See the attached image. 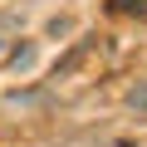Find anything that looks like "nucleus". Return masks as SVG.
<instances>
[{
	"mask_svg": "<svg viewBox=\"0 0 147 147\" xmlns=\"http://www.w3.org/2000/svg\"><path fill=\"white\" fill-rule=\"evenodd\" d=\"M108 15H137V20H147V0H108Z\"/></svg>",
	"mask_w": 147,
	"mask_h": 147,
	"instance_id": "1",
	"label": "nucleus"
},
{
	"mask_svg": "<svg viewBox=\"0 0 147 147\" xmlns=\"http://www.w3.org/2000/svg\"><path fill=\"white\" fill-rule=\"evenodd\" d=\"M127 108H137V113H147V79L127 88Z\"/></svg>",
	"mask_w": 147,
	"mask_h": 147,
	"instance_id": "2",
	"label": "nucleus"
}]
</instances>
